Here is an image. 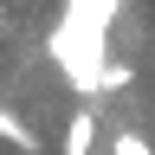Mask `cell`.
Returning a JSON list of instances; mask_svg holds the SVG:
<instances>
[{
    "mask_svg": "<svg viewBox=\"0 0 155 155\" xmlns=\"http://www.w3.org/2000/svg\"><path fill=\"white\" fill-rule=\"evenodd\" d=\"M110 149H116V155H149V136H136V129H129V136H116Z\"/></svg>",
    "mask_w": 155,
    "mask_h": 155,
    "instance_id": "3957f363",
    "label": "cell"
},
{
    "mask_svg": "<svg viewBox=\"0 0 155 155\" xmlns=\"http://www.w3.org/2000/svg\"><path fill=\"white\" fill-rule=\"evenodd\" d=\"M91 142H97V116H91V110H78L71 123H65V149H71V155H84Z\"/></svg>",
    "mask_w": 155,
    "mask_h": 155,
    "instance_id": "6da1fadb",
    "label": "cell"
},
{
    "mask_svg": "<svg viewBox=\"0 0 155 155\" xmlns=\"http://www.w3.org/2000/svg\"><path fill=\"white\" fill-rule=\"evenodd\" d=\"M0 136H7V142H13V149H39V136H32L26 123H19V116H13V110H0Z\"/></svg>",
    "mask_w": 155,
    "mask_h": 155,
    "instance_id": "7a4b0ae2",
    "label": "cell"
}]
</instances>
